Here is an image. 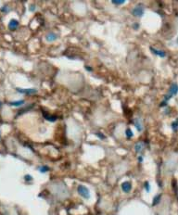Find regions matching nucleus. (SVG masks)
Segmentation results:
<instances>
[{
	"label": "nucleus",
	"mask_w": 178,
	"mask_h": 215,
	"mask_svg": "<svg viewBox=\"0 0 178 215\" xmlns=\"http://www.w3.org/2000/svg\"><path fill=\"white\" fill-rule=\"evenodd\" d=\"M143 160H144V159H143V157H142V156H138V157H137V160H138V162L142 163V162H143Z\"/></svg>",
	"instance_id": "nucleus-24"
},
{
	"label": "nucleus",
	"mask_w": 178,
	"mask_h": 215,
	"mask_svg": "<svg viewBox=\"0 0 178 215\" xmlns=\"http://www.w3.org/2000/svg\"><path fill=\"white\" fill-rule=\"evenodd\" d=\"M144 12H145V8H144V6L142 4L136 5L132 9V15L136 17V18H141L144 15Z\"/></svg>",
	"instance_id": "nucleus-3"
},
{
	"label": "nucleus",
	"mask_w": 178,
	"mask_h": 215,
	"mask_svg": "<svg viewBox=\"0 0 178 215\" xmlns=\"http://www.w3.org/2000/svg\"><path fill=\"white\" fill-rule=\"evenodd\" d=\"M49 170H50V168H49L48 166H46V165H43V166L39 167V168H38V171L41 173H47V172H49Z\"/></svg>",
	"instance_id": "nucleus-14"
},
{
	"label": "nucleus",
	"mask_w": 178,
	"mask_h": 215,
	"mask_svg": "<svg viewBox=\"0 0 178 215\" xmlns=\"http://www.w3.org/2000/svg\"><path fill=\"white\" fill-rule=\"evenodd\" d=\"M16 90L20 94H24V95H33L37 93V90L36 89H33V88H28V89H22V88H16Z\"/></svg>",
	"instance_id": "nucleus-4"
},
{
	"label": "nucleus",
	"mask_w": 178,
	"mask_h": 215,
	"mask_svg": "<svg viewBox=\"0 0 178 215\" xmlns=\"http://www.w3.org/2000/svg\"><path fill=\"white\" fill-rule=\"evenodd\" d=\"M18 27H19V21L17 20L12 19V20L9 21V23H8V29H9L10 31H15Z\"/></svg>",
	"instance_id": "nucleus-7"
},
{
	"label": "nucleus",
	"mask_w": 178,
	"mask_h": 215,
	"mask_svg": "<svg viewBox=\"0 0 178 215\" xmlns=\"http://www.w3.org/2000/svg\"><path fill=\"white\" fill-rule=\"evenodd\" d=\"M43 116H44V118H45V120H47V121H57V116H55V115H50L48 114V113H46L45 111L43 110Z\"/></svg>",
	"instance_id": "nucleus-8"
},
{
	"label": "nucleus",
	"mask_w": 178,
	"mask_h": 215,
	"mask_svg": "<svg viewBox=\"0 0 178 215\" xmlns=\"http://www.w3.org/2000/svg\"><path fill=\"white\" fill-rule=\"evenodd\" d=\"M171 126H172V129L175 131V132H176V131H177V129H178V119H176V120H175V121L173 122Z\"/></svg>",
	"instance_id": "nucleus-17"
},
{
	"label": "nucleus",
	"mask_w": 178,
	"mask_h": 215,
	"mask_svg": "<svg viewBox=\"0 0 178 215\" xmlns=\"http://www.w3.org/2000/svg\"><path fill=\"white\" fill-rule=\"evenodd\" d=\"M161 199H162V195H161V194L155 196V198L153 199V201H152V206L158 205L160 203V201H161Z\"/></svg>",
	"instance_id": "nucleus-13"
},
{
	"label": "nucleus",
	"mask_w": 178,
	"mask_h": 215,
	"mask_svg": "<svg viewBox=\"0 0 178 215\" xmlns=\"http://www.w3.org/2000/svg\"><path fill=\"white\" fill-rule=\"evenodd\" d=\"M121 187L124 193H129L132 190V184L129 181H125L121 185Z\"/></svg>",
	"instance_id": "nucleus-5"
},
{
	"label": "nucleus",
	"mask_w": 178,
	"mask_h": 215,
	"mask_svg": "<svg viewBox=\"0 0 178 215\" xmlns=\"http://www.w3.org/2000/svg\"><path fill=\"white\" fill-rule=\"evenodd\" d=\"M125 134H126V137L128 138V139H130V138H132V137L134 136V133H133V131L131 130L130 128H128V129H126V131H125Z\"/></svg>",
	"instance_id": "nucleus-15"
},
{
	"label": "nucleus",
	"mask_w": 178,
	"mask_h": 215,
	"mask_svg": "<svg viewBox=\"0 0 178 215\" xmlns=\"http://www.w3.org/2000/svg\"><path fill=\"white\" fill-rule=\"evenodd\" d=\"M133 29L136 30H136L139 29V23H137V22L134 23V24H133Z\"/></svg>",
	"instance_id": "nucleus-23"
},
{
	"label": "nucleus",
	"mask_w": 178,
	"mask_h": 215,
	"mask_svg": "<svg viewBox=\"0 0 178 215\" xmlns=\"http://www.w3.org/2000/svg\"><path fill=\"white\" fill-rule=\"evenodd\" d=\"M176 41H177V44H178V37H177V40H176Z\"/></svg>",
	"instance_id": "nucleus-26"
},
{
	"label": "nucleus",
	"mask_w": 178,
	"mask_h": 215,
	"mask_svg": "<svg viewBox=\"0 0 178 215\" xmlns=\"http://www.w3.org/2000/svg\"><path fill=\"white\" fill-rule=\"evenodd\" d=\"M111 3L114 4V5H117V6H120V5H123V4L125 3V0H112Z\"/></svg>",
	"instance_id": "nucleus-18"
},
{
	"label": "nucleus",
	"mask_w": 178,
	"mask_h": 215,
	"mask_svg": "<svg viewBox=\"0 0 178 215\" xmlns=\"http://www.w3.org/2000/svg\"><path fill=\"white\" fill-rule=\"evenodd\" d=\"M77 192L78 194L81 196L82 198H84L85 199H90V191H89V189L86 187L85 186H83V185H79L77 186Z\"/></svg>",
	"instance_id": "nucleus-2"
},
{
	"label": "nucleus",
	"mask_w": 178,
	"mask_h": 215,
	"mask_svg": "<svg viewBox=\"0 0 178 215\" xmlns=\"http://www.w3.org/2000/svg\"><path fill=\"white\" fill-rule=\"evenodd\" d=\"M135 126H136V128L137 129L138 132H142L143 131V125L139 119H136V121H135Z\"/></svg>",
	"instance_id": "nucleus-12"
},
{
	"label": "nucleus",
	"mask_w": 178,
	"mask_h": 215,
	"mask_svg": "<svg viewBox=\"0 0 178 215\" xmlns=\"http://www.w3.org/2000/svg\"><path fill=\"white\" fill-rule=\"evenodd\" d=\"M9 10H10V8L7 5H4L3 7L0 8V11L3 12V13H7V12H9Z\"/></svg>",
	"instance_id": "nucleus-16"
},
{
	"label": "nucleus",
	"mask_w": 178,
	"mask_h": 215,
	"mask_svg": "<svg viewBox=\"0 0 178 215\" xmlns=\"http://www.w3.org/2000/svg\"><path fill=\"white\" fill-rule=\"evenodd\" d=\"M35 9H36V6L34 5V4H32V5H30L29 10L31 11V12H33V11H34Z\"/></svg>",
	"instance_id": "nucleus-21"
},
{
	"label": "nucleus",
	"mask_w": 178,
	"mask_h": 215,
	"mask_svg": "<svg viewBox=\"0 0 178 215\" xmlns=\"http://www.w3.org/2000/svg\"><path fill=\"white\" fill-rule=\"evenodd\" d=\"M144 147H145V144L143 143V142H139V143L136 144L135 145V151H136V153H140L143 150Z\"/></svg>",
	"instance_id": "nucleus-9"
},
{
	"label": "nucleus",
	"mask_w": 178,
	"mask_h": 215,
	"mask_svg": "<svg viewBox=\"0 0 178 215\" xmlns=\"http://www.w3.org/2000/svg\"><path fill=\"white\" fill-rule=\"evenodd\" d=\"M150 51L154 54V55L158 56V57H161V58H165L166 57V53L165 51H163V50H161V49H157V48H154V47H150Z\"/></svg>",
	"instance_id": "nucleus-6"
},
{
	"label": "nucleus",
	"mask_w": 178,
	"mask_h": 215,
	"mask_svg": "<svg viewBox=\"0 0 178 215\" xmlns=\"http://www.w3.org/2000/svg\"><path fill=\"white\" fill-rule=\"evenodd\" d=\"M25 103V101L23 100V99H20V100H17V101H11L8 103L9 106H12V107H19V106H21Z\"/></svg>",
	"instance_id": "nucleus-11"
},
{
	"label": "nucleus",
	"mask_w": 178,
	"mask_h": 215,
	"mask_svg": "<svg viewBox=\"0 0 178 215\" xmlns=\"http://www.w3.org/2000/svg\"><path fill=\"white\" fill-rule=\"evenodd\" d=\"M177 93H178V85L177 84H175V83H174V84H172V85L170 86L168 94L164 97L163 102L161 104V106H165V105L167 104V102H168L169 99H171V98H172L174 96H175Z\"/></svg>",
	"instance_id": "nucleus-1"
},
{
	"label": "nucleus",
	"mask_w": 178,
	"mask_h": 215,
	"mask_svg": "<svg viewBox=\"0 0 178 215\" xmlns=\"http://www.w3.org/2000/svg\"><path fill=\"white\" fill-rule=\"evenodd\" d=\"M96 135H97V137H99L100 139H102V140H104V139L106 138V136H105V135H104L102 133H97V134H96Z\"/></svg>",
	"instance_id": "nucleus-22"
},
{
	"label": "nucleus",
	"mask_w": 178,
	"mask_h": 215,
	"mask_svg": "<svg viewBox=\"0 0 178 215\" xmlns=\"http://www.w3.org/2000/svg\"><path fill=\"white\" fill-rule=\"evenodd\" d=\"M24 180H25L26 182H31V181H32V175H30V174H26V175L24 176Z\"/></svg>",
	"instance_id": "nucleus-20"
},
{
	"label": "nucleus",
	"mask_w": 178,
	"mask_h": 215,
	"mask_svg": "<svg viewBox=\"0 0 178 215\" xmlns=\"http://www.w3.org/2000/svg\"><path fill=\"white\" fill-rule=\"evenodd\" d=\"M144 188H145V190H146L148 193L150 191V185H149V183L148 182V181H146V182L144 183Z\"/></svg>",
	"instance_id": "nucleus-19"
},
{
	"label": "nucleus",
	"mask_w": 178,
	"mask_h": 215,
	"mask_svg": "<svg viewBox=\"0 0 178 215\" xmlns=\"http://www.w3.org/2000/svg\"><path fill=\"white\" fill-rule=\"evenodd\" d=\"M57 38H58V35L54 33H49L45 36V39L47 40L48 42H53V41H55Z\"/></svg>",
	"instance_id": "nucleus-10"
},
{
	"label": "nucleus",
	"mask_w": 178,
	"mask_h": 215,
	"mask_svg": "<svg viewBox=\"0 0 178 215\" xmlns=\"http://www.w3.org/2000/svg\"><path fill=\"white\" fill-rule=\"evenodd\" d=\"M84 69H85V70H87L88 72H92V71H93V69L91 68V67H88V66H85Z\"/></svg>",
	"instance_id": "nucleus-25"
}]
</instances>
